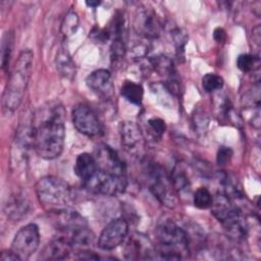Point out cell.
<instances>
[{"label": "cell", "mask_w": 261, "mask_h": 261, "mask_svg": "<svg viewBox=\"0 0 261 261\" xmlns=\"http://www.w3.org/2000/svg\"><path fill=\"white\" fill-rule=\"evenodd\" d=\"M65 110L57 102L42 106L32 117L33 148L39 157L52 160L59 157L65 141Z\"/></svg>", "instance_id": "obj_1"}, {"label": "cell", "mask_w": 261, "mask_h": 261, "mask_svg": "<svg viewBox=\"0 0 261 261\" xmlns=\"http://www.w3.org/2000/svg\"><path fill=\"white\" fill-rule=\"evenodd\" d=\"M34 54L27 49L20 52L6 84L2 106L5 112H14L22 102L33 70Z\"/></svg>", "instance_id": "obj_2"}, {"label": "cell", "mask_w": 261, "mask_h": 261, "mask_svg": "<svg viewBox=\"0 0 261 261\" xmlns=\"http://www.w3.org/2000/svg\"><path fill=\"white\" fill-rule=\"evenodd\" d=\"M36 194L41 205L49 212H54L70 207L73 201V192L63 179L47 175L36 184Z\"/></svg>", "instance_id": "obj_3"}, {"label": "cell", "mask_w": 261, "mask_h": 261, "mask_svg": "<svg viewBox=\"0 0 261 261\" xmlns=\"http://www.w3.org/2000/svg\"><path fill=\"white\" fill-rule=\"evenodd\" d=\"M158 253L162 259H181L190 251L188 231L171 220H164L156 228Z\"/></svg>", "instance_id": "obj_4"}, {"label": "cell", "mask_w": 261, "mask_h": 261, "mask_svg": "<svg viewBox=\"0 0 261 261\" xmlns=\"http://www.w3.org/2000/svg\"><path fill=\"white\" fill-rule=\"evenodd\" d=\"M145 174L149 189L154 197H156L162 205L173 207L176 204L175 190L165 169L157 163L148 162L145 166Z\"/></svg>", "instance_id": "obj_5"}, {"label": "cell", "mask_w": 261, "mask_h": 261, "mask_svg": "<svg viewBox=\"0 0 261 261\" xmlns=\"http://www.w3.org/2000/svg\"><path fill=\"white\" fill-rule=\"evenodd\" d=\"M40 232L35 223H29L22 226L14 236L11 250L19 257L20 260L29 259L39 248Z\"/></svg>", "instance_id": "obj_6"}, {"label": "cell", "mask_w": 261, "mask_h": 261, "mask_svg": "<svg viewBox=\"0 0 261 261\" xmlns=\"http://www.w3.org/2000/svg\"><path fill=\"white\" fill-rule=\"evenodd\" d=\"M134 28L138 35L145 39H156L159 37L162 23L157 12L147 5L137 8L134 17Z\"/></svg>", "instance_id": "obj_7"}, {"label": "cell", "mask_w": 261, "mask_h": 261, "mask_svg": "<svg viewBox=\"0 0 261 261\" xmlns=\"http://www.w3.org/2000/svg\"><path fill=\"white\" fill-rule=\"evenodd\" d=\"M71 118L76 130L85 136L95 137L102 132V125L97 114L86 104L76 105L72 109Z\"/></svg>", "instance_id": "obj_8"}, {"label": "cell", "mask_w": 261, "mask_h": 261, "mask_svg": "<svg viewBox=\"0 0 261 261\" xmlns=\"http://www.w3.org/2000/svg\"><path fill=\"white\" fill-rule=\"evenodd\" d=\"M89 191L105 196H116L123 193L126 188V177H118L107 174L98 168L95 176L84 184Z\"/></svg>", "instance_id": "obj_9"}, {"label": "cell", "mask_w": 261, "mask_h": 261, "mask_svg": "<svg viewBox=\"0 0 261 261\" xmlns=\"http://www.w3.org/2000/svg\"><path fill=\"white\" fill-rule=\"evenodd\" d=\"M128 233V223L123 218L111 220L101 231L98 239V247L104 251H110L123 243Z\"/></svg>", "instance_id": "obj_10"}, {"label": "cell", "mask_w": 261, "mask_h": 261, "mask_svg": "<svg viewBox=\"0 0 261 261\" xmlns=\"http://www.w3.org/2000/svg\"><path fill=\"white\" fill-rule=\"evenodd\" d=\"M94 157L101 171L113 176L125 177V164L117 152L110 146L105 144L99 145Z\"/></svg>", "instance_id": "obj_11"}, {"label": "cell", "mask_w": 261, "mask_h": 261, "mask_svg": "<svg viewBox=\"0 0 261 261\" xmlns=\"http://www.w3.org/2000/svg\"><path fill=\"white\" fill-rule=\"evenodd\" d=\"M211 211L213 216L223 225V227H226L243 218L242 211L236 204H233L232 199L221 192L213 197Z\"/></svg>", "instance_id": "obj_12"}, {"label": "cell", "mask_w": 261, "mask_h": 261, "mask_svg": "<svg viewBox=\"0 0 261 261\" xmlns=\"http://www.w3.org/2000/svg\"><path fill=\"white\" fill-rule=\"evenodd\" d=\"M50 213L53 216L52 220L54 222V225L57 227V229L61 231L69 232L71 234L74 231L87 226V222L83 218V216L76 211L70 210L69 208Z\"/></svg>", "instance_id": "obj_13"}, {"label": "cell", "mask_w": 261, "mask_h": 261, "mask_svg": "<svg viewBox=\"0 0 261 261\" xmlns=\"http://www.w3.org/2000/svg\"><path fill=\"white\" fill-rule=\"evenodd\" d=\"M86 84L91 91L98 95L104 97L112 95L113 86L111 82V73L107 69L100 68L94 70L87 76Z\"/></svg>", "instance_id": "obj_14"}, {"label": "cell", "mask_w": 261, "mask_h": 261, "mask_svg": "<svg viewBox=\"0 0 261 261\" xmlns=\"http://www.w3.org/2000/svg\"><path fill=\"white\" fill-rule=\"evenodd\" d=\"M121 144L130 153L136 152L142 145L143 135L139 125L134 121H122L119 125Z\"/></svg>", "instance_id": "obj_15"}, {"label": "cell", "mask_w": 261, "mask_h": 261, "mask_svg": "<svg viewBox=\"0 0 261 261\" xmlns=\"http://www.w3.org/2000/svg\"><path fill=\"white\" fill-rule=\"evenodd\" d=\"M69 238H58L50 242L43 250L40 258L43 260H61L68 257L72 249Z\"/></svg>", "instance_id": "obj_16"}, {"label": "cell", "mask_w": 261, "mask_h": 261, "mask_svg": "<svg viewBox=\"0 0 261 261\" xmlns=\"http://www.w3.org/2000/svg\"><path fill=\"white\" fill-rule=\"evenodd\" d=\"M74 171L82 179L83 185L90 181L98 171V165L95 157L89 153L80 154L75 160Z\"/></svg>", "instance_id": "obj_17"}, {"label": "cell", "mask_w": 261, "mask_h": 261, "mask_svg": "<svg viewBox=\"0 0 261 261\" xmlns=\"http://www.w3.org/2000/svg\"><path fill=\"white\" fill-rule=\"evenodd\" d=\"M29 210V201L22 194H15L10 197L5 205V213L12 220L21 219Z\"/></svg>", "instance_id": "obj_18"}, {"label": "cell", "mask_w": 261, "mask_h": 261, "mask_svg": "<svg viewBox=\"0 0 261 261\" xmlns=\"http://www.w3.org/2000/svg\"><path fill=\"white\" fill-rule=\"evenodd\" d=\"M56 68L59 73L68 80H71L75 74V65L74 62L67 51L66 48L62 47L58 50L56 54Z\"/></svg>", "instance_id": "obj_19"}, {"label": "cell", "mask_w": 261, "mask_h": 261, "mask_svg": "<svg viewBox=\"0 0 261 261\" xmlns=\"http://www.w3.org/2000/svg\"><path fill=\"white\" fill-rule=\"evenodd\" d=\"M120 94L129 103L135 105H140L143 101L144 89L140 84L126 80L121 85Z\"/></svg>", "instance_id": "obj_20"}, {"label": "cell", "mask_w": 261, "mask_h": 261, "mask_svg": "<svg viewBox=\"0 0 261 261\" xmlns=\"http://www.w3.org/2000/svg\"><path fill=\"white\" fill-rule=\"evenodd\" d=\"M70 241L72 244V247H79V248H87L90 247L95 240V234L91 229L88 228V226L83 227L70 236Z\"/></svg>", "instance_id": "obj_21"}, {"label": "cell", "mask_w": 261, "mask_h": 261, "mask_svg": "<svg viewBox=\"0 0 261 261\" xmlns=\"http://www.w3.org/2000/svg\"><path fill=\"white\" fill-rule=\"evenodd\" d=\"M260 57L255 54H241L237 59V66L243 72L255 71L259 68Z\"/></svg>", "instance_id": "obj_22"}, {"label": "cell", "mask_w": 261, "mask_h": 261, "mask_svg": "<svg viewBox=\"0 0 261 261\" xmlns=\"http://www.w3.org/2000/svg\"><path fill=\"white\" fill-rule=\"evenodd\" d=\"M213 201V196L209 192L208 189L201 187L194 193L193 196V202L195 207L199 209H207L211 207Z\"/></svg>", "instance_id": "obj_23"}, {"label": "cell", "mask_w": 261, "mask_h": 261, "mask_svg": "<svg viewBox=\"0 0 261 261\" xmlns=\"http://www.w3.org/2000/svg\"><path fill=\"white\" fill-rule=\"evenodd\" d=\"M12 41L13 35L11 33H5L2 39V46H1V64L4 70L8 69L10 63V57L12 52Z\"/></svg>", "instance_id": "obj_24"}, {"label": "cell", "mask_w": 261, "mask_h": 261, "mask_svg": "<svg viewBox=\"0 0 261 261\" xmlns=\"http://www.w3.org/2000/svg\"><path fill=\"white\" fill-rule=\"evenodd\" d=\"M142 238H139L134 236L132 239L128 240L125 250H124V256L126 259H138L140 258V255L144 253V246H143Z\"/></svg>", "instance_id": "obj_25"}, {"label": "cell", "mask_w": 261, "mask_h": 261, "mask_svg": "<svg viewBox=\"0 0 261 261\" xmlns=\"http://www.w3.org/2000/svg\"><path fill=\"white\" fill-rule=\"evenodd\" d=\"M223 79L215 73H207L202 79V87L205 92L213 93L223 87Z\"/></svg>", "instance_id": "obj_26"}, {"label": "cell", "mask_w": 261, "mask_h": 261, "mask_svg": "<svg viewBox=\"0 0 261 261\" xmlns=\"http://www.w3.org/2000/svg\"><path fill=\"white\" fill-rule=\"evenodd\" d=\"M170 179L175 191L182 192L190 187V182L187 174L184 172V170H181L178 167H175L173 169L170 175Z\"/></svg>", "instance_id": "obj_27"}, {"label": "cell", "mask_w": 261, "mask_h": 261, "mask_svg": "<svg viewBox=\"0 0 261 261\" xmlns=\"http://www.w3.org/2000/svg\"><path fill=\"white\" fill-rule=\"evenodd\" d=\"M77 27H79V17L76 15V13H74L72 11L68 12L62 21L61 33L65 37H69L75 33Z\"/></svg>", "instance_id": "obj_28"}, {"label": "cell", "mask_w": 261, "mask_h": 261, "mask_svg": "<svg viewBox=\"0 0 261 261\" xmlns=\"http://www.w3.org/2000/svg\"><path fill=\"white\" fill-rule=\"evenodd\" d=\"M173 43L176 48V55L178 58L184 57V52H185V46L188 42V35L185 31H182L179 28H176L172 31L171 33Z\"/></svg>", "instance_id": "obj_29"}, {"label": "cell", "mask_w": 261, "mask_h": 261, "mask_svg": "<svg viewBox=\"0 0 261 261\" xmlns=\"http://www.w3.org/2000/svg\"><path fill=\"white\" fill-rule=\"evenodd\" d=\"M148 128L154 138L160 139L166 129L165 121L159 117H151L148 120Z\"/></svg>", "instance_id": "obj_30"}, {"label": "cell", "mask_w": 261, "mask_h": 261, "mask_svg": "<svg viewBox=\"0 0 261 261\" xmlns=\"http://www.w3.org/2000/svg\"><path fill=\"white\" fill-rule=\"evenodd\" d=\"M232 150L228 147H225V146H222L218 149L217 151V155H216V161H217V164L219 166H225L227 165L231 158H232Z\"/></svg>", "instance_id": "obj_31"}, {"label": "cell", "mask_w": 261, "mask_h": 261, "mask_svg": "<svg viewBox=\"0 0 261 261\" xmlns=\"http://www.w3.org/2000/svg\"><path fill=\"white\" fill-rule=\"evenodd\" d=\"M0 260L2 261H20L19 257L10 249L9 251H3L0 256Z\"/></svg>", "instance_id": "obj_32"}, {"label": "cell", "mask_w": 261, "mask_h": 261, "mask_svg": "<svg viewBox=\"0 0 261 261\" xmlns=\"http://www.w3.org/2000/svg\"><path fill=\"white\" fill-rule=\"evenodd\" d=\"M225 37H226L225 31H224L222 28H216V29L214 30L213 38H214V40H215L216 42H218V43L223 42V41L225 40Z\"/></svg>", "instance_id": "obj_33"}, {"label": "cell", "mask_w": 261, "mask_h": 261, "mask_svg": "<svg viewBox=\"0 0 261 261\" xmlns=\"http://www.w3.org/2000/svg\"><path fill=\"white\" fill-rule=\"evenodd\" d=\"M86 4L90 7L95 8V7H98L101 4V2L100 1H86Z\"/></svg>", "instance_id": "obj_34"}]
</instances>
